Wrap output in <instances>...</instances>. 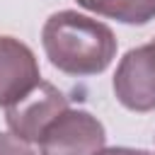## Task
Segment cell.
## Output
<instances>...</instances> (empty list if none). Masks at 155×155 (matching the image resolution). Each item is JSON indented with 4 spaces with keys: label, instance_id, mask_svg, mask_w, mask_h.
Segmentation results:
<instances>
[{
    "label": "cell",
    "instance_id": "1",
    "mask_svg": "<svg viewBox=\"0 0 155 155\" xmlns=\"http://www.w3.org/2000/svg\"><path fill=\"white\" fill-rule=\"evenodd\" d=\"M44 53L53 68L65 75H97L109 68L116 56L114 31L87 15L61 10L44 22Z\"/></svg>",
    "mask_w": 155,
    "mask_h": 155
},
{
    "label": "cell",
    "instance_id": "2",
    "mask_svg": "<svg viewBox=\"0 0 155 155\" xmlns=\"http://www.w3.org/2000/svg\"><path fill=\"white\" fill-rule=\"evenodd\" d=\"M107 133L97 116L85 109L61 111L41 133V155H97L104 148Z\"/></svg>",
    "mask_w": 155,
    "mask_h": 155
},
{
    "label": "cell",
    "instance_id": "3",
    "mask_svg": "<svg viewBox=\"0 0 155 155\" xmlns=\"http://www.w3.org/2000/svg\"><path fill=\"white\" fill-rule=\"evenodd\" d=\"M65 109H68L65 94L56 85L39 80L24 97L7 104L5 121L17 138L27 143H39L44 128Z\"/></svg>",
    "mask_w": 155,
    "mask_h": 155
},
{
    "label": "cell",
    "instance_id": "4",
    "mask_svg": "<svg viewBox=\"0 0 155 155\" xmlns=\"http://www.w3.org/2000/svg\"><path fill=\"white\" fill-rule=\"evenodd\" d=\"M114 94L131 111L155 109V44L136 46L124 53L114 73Z\"/></svg>",
    "mask_w": 155,
    "mask_h": 155
},
{
    "label": "cell",
    "instance_id": "5",
    "mask_svg": "<svg viewBox=\"0 0 155 155\" xmlns=\"http://www.w3.org/2000/svg\"><path fill=\"white\" fill-rule=\"evenodd\" d=\"M39 82L34 51L15 36H0V104L7 107Z\"/></svg>",
    "mask_w": 155,
    "mask_h": 155
},
{
    "label": "cell",
    "instance_id": "6",
    "mask_svg": "<svg viewBox=\"0 0 155 155\" xmlns=\"http://www.w3.org/2000/svg\"><path fill=\"white\" fill-rule=\"evenodd\" d=\"M78 5L124 24H148L155 19V0H78Z\"/></svg>",
    "mask_w": 155,
    "mask_h": 155
},
{
    "label": "cell",
    "instance_id": "7",
    "mask_svg": "<svg viewBox=\"0 0 155 155\" xmlns=\"http://www.w3.org/2000/svg\"><path fill=\"white\" fill-rule=\"evenodd\" d=\"M0 155H34V150L15 133H0Z\"/></svg>",
    "mask_w": 155,
    "mask_h": 155
},
{
    "label": "cell",
    "instance_id": "8",
    "mask_svg": "<svg viewBox=\"0 0 155 155\" xmlns=\"http://www.w3.org/2000/svg\"><path fill=\"white\" fill-rule=\"evenodd\" d=\"M97 155H153V153L140 150V148H124V145H116V148H102Z\"/></svg>",
    "mask_w": 155,
    "mask_h": 155
},
{
    "label": "cell",
    "instance_id": "9",
    "mask_svg": "<svg viewBox=\"0 0 155 155\" xmlns=\"http://www.w3.org/2000/svg\"><path fill=\"white\" fill-rule=\"evenodd\" d=\"M153 44H155V39H153Z\"/></svg>",
    "mask_w": 155,
    "mask_h": 155
}]
</instances>
